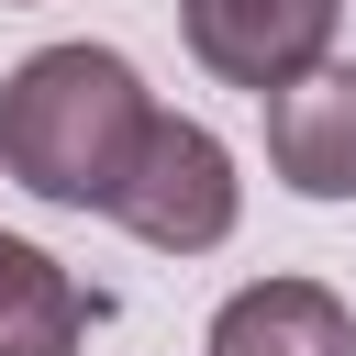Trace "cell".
Listing matches in <instances>:
<instances>
[{
    "label": "cell",
    "instance_id": "6da1fadb",
    "mask_svg": "<svg viewBox=\"0 0 356 356\" xmlns=\"http://www.w3.org/2000/svg\"><path fill=\"white\" fill-rule=\"evenodd\" d=\"M145 134H156V100L111 44H44L0 78V167L56 211H111Z\"/></svg>",
    "mask_w": 356,
    "mask_h": 356
},
{
    "label": "cell",
    "instance_id": "7a4b0ae2",
    "mask_svg": "<svg viewBox=\"0 0 356 356\" xmlns=\"http://www.w3.org/2000/svg\"><path fill=\"white\" fill-rule=\"evenodd\" d=\"M234 211H245V178H234L222 134H211V122L156 111V134H145L134 178L111 189V222H122L134 245H156V256H211V245L234 234Z\"/></svg>",
    "mask_w": 356,
    "mask_h": 356
},
{
    "label": "cell",
    "instance_id": "3957f363",
    "mask_svg": "<svg viewBox=\"0 0 356 356\" xmlns=\"http://www.w3.org/2000/svg\"><path fill=\"white\" fill-rule=\"evenodd\" d=\"M334 22H345V0H178V33H189V56L222 78V89H289L300 67H323L334 56Z\"/></svg>",
    "mask_w": 356,
    "mask_h": 356
},
{
    "label": "cell",
    "instance_id": "277c9868",
    "mask_svg": "<svg viewBox=\"0 0 356 356\" xmlns=\"http://www.w3.org/2000/svg\"><path fill=\"white\" fill-rule=\"evenodd\" d=\"M267 167L300 200H356V67L323 56L289 89H267Z\"/></svg>",
    "mask_w": 356,
    "mask_h": 356
},
{
    "label": "cell",
    "instance_id": "5b68a950",
    "mask_svg": "<svg viewBox=\"0 0 356 356\" xmlns=\"http://www.w3.org/2000/svg\"><path fill=\"white\" fill-rule=\"evenodd\" d=\"M211 356H356V312L323 278H256L211 312Z\"/></svg>",
    "mask_w": 356,
    "mask_h": 356
},
{
    "label": "cell",
    "instance_id": "8992f818",
    "mask_svg": "<svg viewBox=\"0 0 356 356\" xmlns=\"http://www.w3.org/2000/svg\"><path fill=\"white\" fill-rule=\"evenodd\" d=\"M89 323H100V289H78L44 245L0 234V356H78Z\"/></svg>",
    "mask_w": 356,
    "mask_h": 356
}]
</instances>
